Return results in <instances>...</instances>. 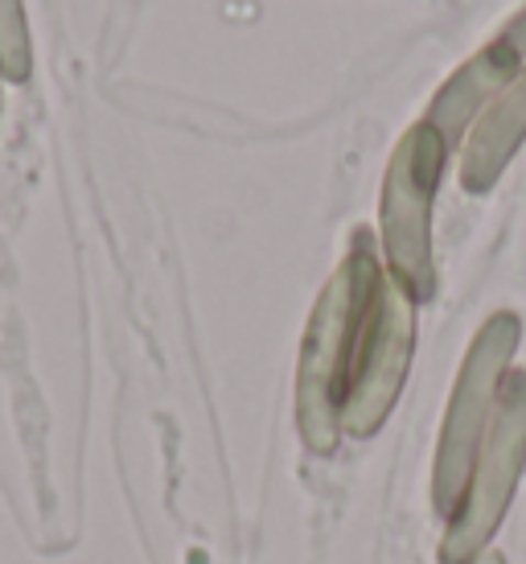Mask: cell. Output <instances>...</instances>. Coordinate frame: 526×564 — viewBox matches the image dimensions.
<instances>
[{
    "mask_svg": "<svg viewBox=\"0 0 526 564\" xmlns=\"http://www.w3.org/2000/svg\"><path fill=\"white\" fill-rule=\"evenodd\" d=\"M379 281L383 268L374 256L371 231H354L346 260L313 305L296 359V429L313 454H333L341 437V404H346L358 329Z\"/></svg>",
    "mask_w": 526,
    "mask_h": 564,
    "instance_id": "obj_1",
    "label": "cell"
},
{
    "mask_svg": "<svg viewBox=\"0 0 526 564\" xmlns=\"http://www.w3.org/2000/svg\"><path fill=\"white\" fill-rule=\"evenodd\" d=\"M523 343V322L511 310H497L481 322L473 343L464 350L457 383H452L449 408H445V424H440V441H436L432 462V502L440 516H452L461 502L469 474H473V457L481 449V437L494 416V400L502 392V379L511 371L514 350Z\"/></svg>",
    "mask_w": 526,
    "mask_h": 564,
    "instance_id": "obj_2",
    "label": "cell"
},
{
    "mask_svg": "<svg viewBox=\"0 0 526 564\" xmlns=\"http://www.w3.org/2000/svg\"><path fill=\"white\" fill-rule=\"evenodd\" d=\"M445 161H449L445 137L428 120H419L395 144L387 173H383V194H379L383 256H387L391 276L416 301H432L436 293L432 203Z\"/></svg>",
    "mask_w": 526,
    "mask_h": 564,
    "instance_id": "obj_3",
    "label": "cell"
},
{
    "mask_svg": "<svg viewBox=\"0 0 526 564\" xmlns=\"http://www.w3.org/2000/svg\"><path fill=\"white\" fill-rule=\"evenodd\" d=\"M526 470V371H506L494 416L473 457V474L440 540V564H473L511 511Z\"/></svg>",
    "mask_w": 526,
    "mask_h": 564,
    "instance_id": "obj_4",
    "label": "cell"
},
{
    "mask_svg": "<svg viewBox=\"0 0 526 564\" xmlns=\"http://www.w3.org/2000/svg\"><path fill=\"white\" fill-rule=\"evenodd\" d=\"M416 305L419 301L391 272H383V281L374 284L362 329H358L346 404H341L346 437L366 441L387 424L416 355Z\"/></svg>",
    "mask_w": 526,
    "mask_h": 564,
    "instance_id": "obj_5",
    "label": "cell"
},
{
    "mask_svg": "<svg viewBox=\"0 0 526 564\" xmlns=\"http://www.w3.org/2000/svg\"><path fill=\"white\" fill-rule=\"evenodd\" d=\"M526 141V63L502 91L481 108L473 128L464 132L461 149V186L469 194H485L497 186L514 153Z\"/></svg>",
    "mask_w": 526,
    "mask_h": 564,
    "instance_id": "obj_6",
    "label": "cell"
},
{
    "mask_svg": "<svg viewBox=\"0 0 526 564\" xmlns=\"http://www.w3.org/2000/svg\"><path fill=\"white\" fill-rule=\"evenodd\" d=\"M523 70V58L514 54L511 46H502V42H490L485 50H478L469 63L452 75L440 91H436V99H432V108H428V124L445 137V144H461V137L473 128V120L481 116V108L494 99L506 83L514 79Z\"/></svg>",
    "mask_w": 526,
    "mask_h": 564,
    "instance_id": "obj_7",
    "label": "cell"
},
{
    "mask_svg": "<svg viewBox=\"0 0 526 564\" xmlns=\"http://www.w3.org/2000/svg\"><path fill=\"white\" fill-rule=\"evenodd\" d=\"M30 30H25V9L21 0H0V75L4 79H30Z\"/></svg>",
    "mask_w": 526,
    "mask_h": 564,
    "instance_id": "obj_8",
    "label": "cell"
},
{
    "mask_svg": "<svg viewBox=\"0 0 526 564\" xmlns=\"http://www.w3.org/2000/svg\"><path fill=\"white\" fill-rule=\"evenodd\" d=\"M497 42H502V46H511L514 54H518V58L526 63V13L514 17L511 25H506V30L497 33Z\"/></svg>",
    "mask_w": 526,
    "mask_h": 564,
    "instance_id": "obj_9",
    "label": "cell"
},
{
    "mask_svg": "<svg viewBox=\"0 0 526 564\" xmlns=\"http://www.w3.org/2000/svg\"><path fill=\"white\" fill-rule=\"evenodd\" d=\"M473 564H502V556H497V552H481V556Z\"/></svg>",
    "mask_w": 526,
    "mask_h": 564,
    "instance_id": "obj_10",
    "label": "cell"
}]
</instances>
